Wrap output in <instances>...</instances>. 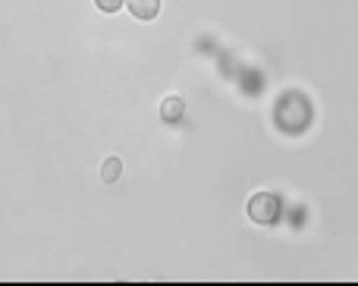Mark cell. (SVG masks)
<instances>
[{
	"mask_svg": "<svg viewBox=\"0 0 358 286\" xmlns=\"http://www.w3.org/2000/svg\"><path fill=\"white\" fill-rule=\"evenodd\" d=\"M101 176H104V183H113V180H117V176H120V161H117V157H110V161L101 167Z\"/></svg>",
	"mask_w": 358,
	"mask_h": 286,
	"instance_id": "obj_4",
	"label": "cell"
},
{
	"mask_svg": "<svg viewBox=\"0 0 358 286\" xmlns=\"http://www.w3.org/2000/svg\"><path fill=\"white\" fill-rule=\"evenodd\" d=\"M123 3H126V0H94V6H98L101 13H117Z\"/></svg>",
	"mask_w": 358,
	"mask_h": 286,
	"instance_id": "obj_5",
	"label": "cell"
},
{
	"mask_svg": "<svg viewBox=\"0 0 358 286\" xmlns=\"http://www.w3.org/2000/svg\"><path fill=\"white\" fill-rule=\"evenodd\" d=\"M126 6H129V13L136 19H155L157 13H161V0H126Z\"/></svg>",
	"mask_w": 358,
	"mask_h": 286,
	"instance_id": "obj_2",
	"label": "cell"
},
{
	"mask_svg": "<svg viewBox=\"0 0 358 286\" xmlns=\"http://www.w3.org/2000/svg\"><path fill=\"white\" fill-rule=\"evenodd\" d=\"M182 110H185V104H182V98H176V94H170V98L161 104V117L167 120V123H173V120L182 117Z\"/></svg>",
	"mask_w": 358,
	"mask_h": 286,
	"instance_id": "obj_3",
	"label": "cell"
},
{
	"mask_svg": "<svg viewBox=\"0 0 358 286\" xmlns=\"http://www.w3.org/2000/svg\"><path fill=\"white\" fill-rule=\"evenodd\" d=\"M280 211H283V205H280V199L271 192H258L248 199V217H252L255 224H264V227L277 224Z\"/></svg>",
	"mask_w": 358,
	"mask_h": 286,
	"instance_id": "obj_1",
	"label": "cell"
}]
</instances>
